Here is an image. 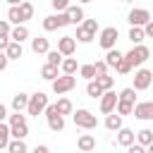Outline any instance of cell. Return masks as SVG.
<instances>
[{"mask_svg":"<svg viewBox=\"0 0 153 153\" xmlns=\"http://www.w3.org/2000/svg\"><path fill=\"white\" fill-rule=\"evenodd\" d=\"M7 124H10V136H12V139H26V136H29V122H26V115L14 112V115L7 117Z\"/></svg>","mask_w":153,"mask_h":153,"instance_id":"cell-1","label":"cell"},{"mask_svg":"<svg viewBox=\"0 0 153 153\" xmlns=\"http://www.w3.org/2000/svg\"><path fill=\"white\" fill-rule=\"evenodd\" d=\"M72 122H74L79 129H86V131H91V129L98 127V117H96L91 110H86V108L72 110Z\"/></svg>","mask_w":153,"mask_h":153,"instance_id":"cell-2","label":"cell"},{"mask_svg":"<svg viewBox=\"0 0 153 153\" xmlns=\"http://www.w3.org/2000/svg\"><path fill=\"white\" fill-rule=\"evenodd\" d=\"M48 103H50V100H48V93H43V91L29 93L26 115H31V117H38V115H43V110H45V105H48Z\"/></svg>","mask_w":153,"mask_h":153,"instance_id":"cell-3","label":"cell"},{"mask_svg":"<svg viewBox=\"0 0 153 153\" xmlns=\"http://www.w3.org/2000/svg\"><path fill=\"white\" fill-rule=\"evenodd\" d=\"M43 115H45V124H48V129L50 131H62L65 129V115H60L57 112V108H55V103H48L45 105V110H43Z\"/></svg>","mask_w":153,"mask_h":153,"instance_id":"cell-4","label":"cell"},{"mask_svg":"<svg viewBox=\"0 0 153 153\" xmlns=\"http://www.w3.org/2000/svg\"><path fill=\"white\" fill-rule=\"evenodd\" d=\"M148 57H151V50H148V45H143V43H136L129 53H124V60L131 65V69H134V67H141Z\"/></svg>","mask_w":153,"mask_h":153,"instance_id":"cell-5","label":"cell"},{"mask_svg":"<svg viewBox=\"0 0 153 153\" xmlns=\"http://www.w3.org/2000/svg\"><path fill=\"white\" fill-rule=\"evenodd\" d=\"M74 86H76V76H74V74H57V76L50 81V88H53V93H57V96L69 93Z\"/></svg>","mask_w":153,"mask_h":153,"instance_id":"cell-6","label":"cell"},{"mask_svg":"<svg viewBox=\"0 0 153 153\" xmlns=\"http://www.w3.org/2000/svg\"><path fill=\"white\" fill-rule=\"evenodd\" d=\"M117 38H120V31H117L115 26H105V29H100V31H98V45H100L103 50L115 48Z\"/></svg>","mask_w":153,"mask_h":153,"instance_id":"cell-7","label":"cell"},{"mask_svg":"<svg viewBox=\"0 0 153 153\" xmlns=\"http://www.w3.org/2000/svg\"><path fill=\"white\" fill-rule=\"evenodd\" d=\"M151 84H153V72L143 69V67H136V72H134V88L136 91H146V88H151Z\"/></svg>","mask_w":153,"mask_h":153,"instance_id":"cell-8","label":"cell"},{"mask_svg":"<svg viewBox=\"0 0 153 153\" xmlns=\"http://www.w3.org/2000/svg\"><path fill=\"white\" fill-rule=\"evenodd\" d=\"M136 120L141 122H151L153 120V100H141V103H134V112H131Z\"/></svg>","mask_w":153,"mask_h":153,"instance_id":"cell-9","label":"cell"},{"mask_svg":"<svg viewBox=\"0 0 153 153\" xmlns=\"http://www.w3.org/2000/svg\"><path fill=\"white\" fill-rule=\"evenodd\" d=\"M148 19H151V12H148L146 7H134V10H129V14H127V22H129L131 26H143Z\"/></svg>","mask_w":153,"mask_h":153,"instance_id":"cell-10","label":"cell"},{"mask_svg":"<svg viewBox=\"0 0 153 153\" xmlns=\"http://www.w3.org/2000/svg\"><path fill=\"white\" fill-rule=\"evenodd\" d=\"M115 105H117V93H115L112 88L103 91V96H100V112H103V115H108V112H112V110H115Z\"/></svg>","mask_w":153,"mask_h":153,"instance_id":"cell-11","label":"cell"},{"mask_svg":"<svg viewBox=\"0 0 153 153\" xmlns=\"http://www.w3.org/2000/svg\"><path fill=\"white\" fill-rule=\"evenodd\" d=\"M57 50L62 55H74L76 53V38L74 36H62L57 38Z\"/></svg>","mask_w":153,"mask_h":153,"instance_id":"cell-12","label":"cell"},{"mask_svg":"<svg viewBox=\"0 0 153 153\" xmlns=\"http://www.w3.org/2000/svg\"><path fill=\"white\" fill-rule=\"evenodd\" d=\"M134 141H136V131H134V129H129V127H124V124H122V127H120V129H117V143H120V146H124V148H127V146H129V143H134Z\"/></svg>","mask_w":153,"mask_h":153,"instance_id":"cell-13","label":"cell"},{"mask_svg":"<svg viewBox=\"0 0 153 153\" xmlns=\"http://www.w3.org/2000/svg\"><path fill=\"white\" fill-rule=\"evenodd\" d=\"M122 120H124V117H122V115H120L117 110L108 112V115H105V129H108V131H117V129H120V127L124 124Z\"/></svg>","mask_w":153,"mask_h":153,"instance_id":"cell-14","label":"cell"},{"mask_svg":"<svg viewBox=\"0 0 153 153\" xmlns=\"http://www.w3.org/2000/svg\"><path fill=\"white\" fill-rule=\"evenodd\" d=\"M65 12H67V17H69V24H74V26H76V24H81V22H84V17H86L81 5H69Z\"/></svg>","mask_w":153,"mask_h":153,"instance_id":"cell-15","label":"cell"},{"mask_svg":"<svg viewBox=\"0 0 153 153\" xmlns=\"http://www.w3.org/2000/svg\"><path fill=\"white\" fill-rule=\"evenodd\" d=\"M60 72H62V74H76V72H79V62H76V57L65 55L62 62H60Z\"/></svg>","mask_w":153,"mask_h":153,"instance_id":"cell-16","label":"cell"},{"mask_svg":"<svg viewBox=\"0 0 153 153\" xmlns=\"http://www.w3.org/2000/svg\"><path fill=\"white\" fill-rule=\"evenodd\" d=\"M31 50H33L36 55H45V53L50 50L48 38H45V36H36V38H31Z\"/></svg>","mask_w":153,"mask_h":153,"instance_id":"cell-17","label":"cell"},{"mask_svg":"<svg viewBox=\"0 0 153 153\" xmlns=\"http://www.w3.org/2000/svg\"><path fill=\"white\" fill-rule=\"evenodd\" d=\"M26 105H29V93L19 91V93H14V96H12V110H14V112H24V110H26Z\"/></svg>","mask_w":153,"mask_h":153,"instance_id":"cell-18","label":"cell"},{"mask_svg":"<svg viewBox=\"0 0 153 153\" xmlns=\"http://www.w3.org/2000/svg\"><path fill=\"white\" fill-rule=\"evenodd\" d=\"M76 148L84 151V153L93 151V148H96V136H93V134H81V136L76 139Z\"/></svg>","mask_w":153,"mask_h":153,"instance_id":"cell-19","label":"cell"},{"mask_svg":"<svg viewBox=\"0 0 153 153\" xmlns=\"http://www.w3.org/2000/svg\"><path fill=\"white\" fill-rule=\"evenodd\" d=\"M29 36H31V33H29L26 24H14V26H12V31H10V38H12V41H19V43H24Z\"/></svg>","mask_w":153,"mask_h":153,"instance_id":"cell-20","label":"cell"},{"mask_svg":"<svg viewBox=\"0 0 153 153\" xmlns=\"http://www.w3.org/2000/svg\"><path fill=\"white\" fill-rule=\"evenodd\" d=\"M93 81H96L103 91H108V88H112V86H115V76H110L108 72H98V74L93 76Z\"/></svg>","mask_w":153,"mask_h":153,"instance_id":"cell-21","label":"cell"},{"mask_svg":"<svg viewBox=\"0 0 153 153\" xmlns=\"http://www.w3.org/2000/svg\"><path fill=\"white\" fill-rule=\"evenodd\" d=\"M5 53H7V57H10V60H19V57H22V53H24V48H22V43H19V41H12V38H10V43H7Z\"/></svg>","mask_w":153,"mask_h":153,"instance_id":"cell-22","label":"cell"},{"mask_svg":"<svg viewBox=\"0 0 153 153\" xmlns=\"http://www.w3.org/2000/svg\"><path fill=\"white\" fill-rule=\"evenodd\" d=\"M57 74H60V67H55V65H50V62H45V65L41 67V79H45V81H53Z\"/></svg>","mask_w":153,"mask_h":153,"instance_id":"cell-23","label":"cell"},{"mask_svg":"<svg viewBox=\"0 0 153 153\" xmlns=\"http://www.w3.org/2000/svg\"><path fill=\"white\" fill-rule=\"evenodd\" d=\"M19 14H22V19H24V24L33 17V2L31 0H22L19 2Z\"/></svg>","mask_w":153,"mask_h":153,"instance_id":"cell-24","label":"cell"},{"mask_svg":"<svg viewBox=\"0 0 153 153\" xmlns=\"http://www.w3.org/2000/svg\"><path fill=\"white\" fill-rule=\"evenodd\" d=\"M127 38L136 45V43H143V38H146V33H143V26H131L129 29V33H127Z\"/></svg>","mask_w":153,"mask_h":153,"instance_id":"cell-25","label":"cell"},{"mask_svg":"<svg viewBox=\"0 0 153 153\" xmlns=\"http://www.w3.org/2000/svg\"><path fill=\"white\" fill-rule=\"evenodd\" d=\"M7 151H10V153H26V151H29V146L24 143V139H10Z\"/></svg>","mask_w":153,"mask_h":153,"instance_id":"cell-26","label":"cell"},{"mask_svg":"<svg viewBox=\"0 0 153 153\" xmlns=\"http://www.w3.org/2000/svg\"><path fill=\"white\" fill-rule=\"evenodd\" d=\"M7 22L14 26V24H24V19H22V14H19V5H10V10H7Z\"/></svg>","mask_w":153,"mask_h":153,"instance_id":"cell-27","label":"cell"},{"mask_svg":"<svg viewBox=\"0 0 153 153\" xmlns=\"http://www.w3.org/2000/svg\"><path fill=\"white\" fill-rule=\"evenodd\" d=\"M74 38H76V43H91L96 36H93V33H88L81 24H76V33H74Z\"/></svg>","mask_w":153,"mask_h":153,"instance_id":"cell-28","label":"cell"},{"mask_svg":"<svg viewBox=\"0 0 153 153\" xmlns=\"http://www.w3.org/2000/svg\"><path fill=\"white\" fill-rule=\"evenodd\" d=\"M122 55H124V53H120L117 48H110V50H105V62H108V67H115V65L122 60Z\"/></svg>","mask_w":153,"mask_h":153,"instance_id":"cell-29","label":"cell"},{"mask_svg":"<svg viewBox=\"0 0 153 153\" xmlns=\"http://www.w3.org/2000/svg\"><path fill=\"white\" fill-rule=\"evenodd\" d=\"M55 108H57V112H60V115H72V110H74V105H72V100H69V98H57Z\"/></svg>","mask_w":153,"mask_h":153,"instance_id":"cell-30","label":"cell"},{"mask_svg":"<svg viewBox=\"0 0 153 153\" xmlns=\"http://www.w3.org/2000/svg\"><path fill=\"white\" fill-rule=\"evenodd\" d=\"M136 141H139L141 146H148V143L153 141V129H148V127L139 129V131H136Z\"/></svg>","mask_w":153,"mask_h":153,"instance_id":"cell-31","label":"cell"},{"mask_svg":"<svg viewBox=\"0 0 153 153\" xmlns=\"http://www.w3.org/2000/svg\"><path fill=\"white\" fill-rule=\"evenodd\" d=\"M10 124L7 122H0V151H5L7 148V143H10Z\"/></svg>","mask_w":153,"mask_h":153,"instance_id":"cell-32","label":"cell"},{"mask_svg":"<svg viewBox=\"0 0 153 153\" xmlns=\"http://www.w3.org/2000/svg\"><path fill=\"white\" fill-rule=\"evenodd\" d=\"M60 29V22H57V12L55 14H48L43 19V31H57Z\"/></svg>","mask_w":153,"mask_h":153,"instance_id":"cell-33","label":"cell"},{"mask_svg":"<svg viewBox=\"0 0 153 153\" xmlns=\"http://www.w3.org/2000/svg\"><path fill=\"white\" fill-rule=\"evenodd\" d=\"M115 110H117L122 117H127V115H131V112H134V103H129V100H120V98H117Z\"/></svg>","mask_w":153,"mask_h":153,"instance_id":"cell-34","label":"cell"},{"mask_svg":"<svg viewBox=\"0 0 153 153\" xmlns=\"http://www.w3.org/2000/svg\"><path fill=\"white\" fill-rule=\"evenodd\" d=\"M117 98H120V100H129V103H136V88H134V86H127V88H122V91L117 93Z\"/></svg>","mask_w":153,"mask_h":153,"instance_id":"cell-35","label":"cell"},{"mask_svg":"<svg viewBox=\"0 0 153 153\" xmlns=\"http://www.w3.org/2000/svg\"><path fill=\"white\" fill-rule=\"evenodd\" d=\"M86 93H88V98H100V96H103V88H100L93 79H88V84H86Z\"/></svg>","mask_w":153,"mask_h":153,"instance_id":"cell-36","label":"cell"},{"mask_svg":"<svg viewBox=\"0 0 153 153\" xmlns=\"http://www.w3.org/2000/svg\"><path fill=\"white\" fill-rule=\"evenodd\" d=\"M79 76H84L86 81L96 76V65H79Z\"/></svg>","mask_w":153,"mask_h":153,"instance_id":"cell-37","label":"cell"},{"mask_svg":"<svg viewBox=\"0 0 153 153\" xmlns=\"http://www.w3.org/2000/svg\"><path fill=\"white\" fill-rule=\"evenodd\" d=\"M81 26H84V29H86L88 33H93V36H96V33L100 31V26H98V19H86V17H84Z\"/></svg>","mask_w":153,"mask_h":153,"instance_id":"cell-38","label":"cell"},{"mask_svg":"<svg viewBox=\"0 0 153 153\" xmlns=\"http://www.w3.org/2000/svg\"><path fill=\"white\" fill-rule=\"evenodd\" d=\"M45 57H48L45 62H50V65L60 67V62H62V57H65V55H62L60 50H48V53H45Z\"/></svg>","mask_w":153,"mask_h":153,"instance_id":"cell-39","label":"cell"},{"mask_svg":"<svg viewBox=\"0 0 153 153\" xmlns=\"http://www.w3.org/2000/svg\"><path fill=\"white\" fill-rule=\"evenodd\" d=\"M112 69H115L117 74H129V72H131V65H129V62L124 60V55H122V60H120V62H117Z\"/></svg>","mask_w":153,"mask_h":153,"instance_id":"cell-40","label":"cell"},{"mask_svg":"<svg viewBox=\"0 0 153 153\" xmlns=\"http://www.w3.org/2000/svg\"><path fill=\"white\" fill-rule=\"evenodd\" d=\"M50 5H53L55 12H65L69 7V0H50Z\"/></svg>","mask_w":153,"mask_h":153,"instance_id":"cell-41","label":"cell"},{"mask_svg":"<svg viewBox=\"0 0 153 153\" xmlns=\"http://www.w3.org/2000/svg\"><path fill=\"white\" fill-rule=\"evenodd\" d=\"M10 31H12V24L7 19H0V36H10Z\"/></svg>","mask_w":153,"mask_h":153,"instance_id":"cell-42","label":"cell"},{"mask_svg":"<svg viewBox=\"0 0 153 153\" xmlns=\"http://www.w3.org/2000/svg\"><path fill=\"white\" fill-rule=\"evenodd\" d=\"M143 33H146V38H153V17L143 24Z\"/></svg>","mask_w":153,"mask_h":153,"instance_id":"cell-43","label":"cell"},{"mask_svg":"<svg viewBox=\"0 0 153 153\" xmlns=\"http://www.w3.org/2000/svg\"><path fill=\"white\" fill-rule=\"evenodd\" d=\"M7 65H10V57H7V53H5V50H0V72H5V69H7Z\"/></svg>","mask_w":153,"mask_h":153,"instance_id":"cell-44","label":"cell"},{"mask_svg":"<svg viewBox=\"0 0 153 153\" xmlns=\"http://www.w3.org/2000/svg\"><path fill=\"white\" fill-rule=\"evenodd\" d=\"M93 65H96V74H98V72H108V62H105V60H96Z\"/></svg>","mask_w":153,"mask_h":153,"instance_id":"cell-45","label":"cell"},{"mask_svg":"<svg viewBox=\"0 0 153 153\" xmlns=\"http://www.w3.org/2000/svg\"><path fill=\"white\" fill-rule=\"evenodd\" d=\"M7 120V108H5V103H0V122H5Z\"/></svg>","mask_w":153,"mask_h":153,"instance_id":"cell-46","label":"cell"},{"mask_svg":"<svg viewBox=\"0 0 153 153\" xmlns=\"http://www.w3.org/2000/svg\"><path fill=\"white\" fill-rule=\"evenodd\" d=\"M7 43H10V36H0V50H5Z\"/></svg>","mask_w":153,"mask_h":153,"instance_id":"cell-47","label":"cell"},{"mask_svg":"<svg viewBox=\"0 0 153 153\" xmlns=\"http://www.w3.org/2000/svg\"><path fill=\"white\" fill-rule=\"evenodd\" d=\"M36 153H48V146H36Z\"/></svg>","mask_w":153,"mask_h":153,"instance_id":"cell-48","label":"cell"},{"mask_svg":"<svg viewBox=\"0 0 153 153\" xmlns=\"http://www.w3.org/2000/svg\"><path fill=\"white\" fill-rule=\"evenodd\" d=\"M5 2H7V5H19L22 0H5Z\"/></svg>","mask_w":153,"mask_h":153,"instance_id":"cell-49","label":"cell"},{"mask_svg":"<svg viewBox=\"0 0 153 153\" xmlns=\"http://www.w3.org/2000/svg\"><path fill=\"white\" fill-rule=\"evenodd\" d=\"M146 151H148V153H153V141H151V143L146 146Z\"/></svg>","mask_w":153,"mask_h":153,"instance_id":"cell-50","label":"cell"},{"mask_svg":"<svg viewBox=\"0 0 153 153\" xmlns=\"http://www.w3.org/2000/svg\"><path fill=\"white\" fill-rule=\"evenodd\" d=\"M88 2H91V0H79V5H88Z\"/></svg>","mask_w":153,"mask_h":153,"instance_id":"cell-51","label":"cell"},{"mask_svg":"<svg viewBox=\"0 0 153 153\" xmlns=\"http://www.w3.org/2000/svg\"><path fill=\"white\" fill-rule=\"evenodd\" d=\"M122 2H134V0H122Z\"/></svg>","mask_w":153,"mask_h":153,"instance_id":"cell-52","label":"cell"}]
</instances>
